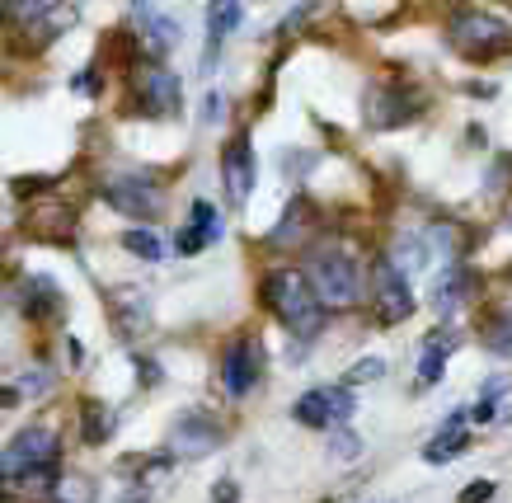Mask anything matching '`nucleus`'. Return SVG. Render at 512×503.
Wrapping results in <instances>:
<instances>
[{
	"label": "nucleus",
	"instance_id": "1",
	"mask_svg": "<svg viewBox=\"0 0 512 503\" xmlns=\"http://www.w3.org/2000/svg\"><path fill=\"white\" fill-rule=\"evenodd\" d=\"M264 301H268V311L278 315L292 334H301V339H311V334L325 330V306H320V297L311 292L306 273H296V268H273V273H268Z\"/></svg>",
	"mask_w": 512,
	"mask_h": 503
},
{
	"label": "nucleus",
	"instance_id": "2",
	"mask_svg": "<svg viewBox=\"0 0 512 503\" xmlns=\"http://www.w3.org/2000/svg\"><path fill=\"white\" fill-rule=\"evenodd\" d=\"M306 283L320 297V306L343 311V306H357V297H362V264L343 245H311V254H306Z\"/></svg>",
	"mask_w": 512,
	"mask_h": 503
},
{
	"label": "nucleus",
	"instance_id": "3",
	"mask_svg": "<svg viewBox=\"0 0 512 503\" xmlns=\"http://www.w3.org/2000/svg\"><path fill=\"white\" fill-rule=\"evenodd\" d=\"M447 43L466 57H503L512 52V29L489 10H456L447 19Z\"/></svg>",
	"mask_w": 512,
	"mask_h": 503
},
{
	"label": "nucleus",
	"instance_id": "4",
	"mask_svg": "<svg viewBox=\"0 0 512 503\" xmlns=\"http://www.w3.org/2000/svg\"><path fill=\"white\" fill-rule=\"evenodd\" d=\"M57 452H62L57 428H47V424L24 428V433H19V438L5 447V480L15 485L19 475H24V480H33V475L57 471Z\"/></svg>",
	"mask_w": 512,
	"mask_h": 503
},
{
	"label": "nucleus",
	"instance_id": "5",
	"mask_svg": "<svg viewBox=\"0 0 512 503\" xmlns=\"http://www.w3.org/2000/svg\"><path fill=\"white\" fill-rule=\"evenodd\" d=\"M132 95H137V109L146 118H170L184 104V90H179V76L165 71L160 62H146L132 71Z\"/></svg>",
	"mask_w": 512,
	"mask_h": 503
},
{
	"label": "nucleus",
	"instance_id": "6",
	"mask_svg": "<svg viewBox=\"0 0 512 503\" xmlns=\"http://www.w3.org/2000/svg\"><path fill=\"white\" fill-rule=\"evenodd\" d=\"M104 198H109L113 212H127L137 221L160 217V189L151 174H118V179L104 184Z\"/></svg>",
	"mask_w": 512,
	"mask_h": 503
},
{
	"label": "nucleus",
	"instance_id": "7",
	"mask_svg": "<svg viewBox=\"0 0 512 503\" xmlns=\"http://www.w3.org/2000/svg\"><path fill=\"white\" fill-rule=\"evenodd\" d=\"M221 179H226V198H231V207H245L249 193H254V179H259L249 132H240V137L226 142V151H221Z\"/></svg>",
	"mask_w": 512,
	"mask_h": 503
},
{
	"label": "nucleus",
	"instance_id": "8",
	"mask_svg": "<svg viewBox=\"0 0 512 503\" xmlns=\"http://www.w3.org/2000/svg\"><path fill=\"white\" fill-rule=\"evenodd\" d=\"M372 292H376V311H381V320L386 325H400V320H409L414 315V287L404 283V273L390 259H381L372 273Z\"/></svg>",
	"mask_w": 512,
	"mask_h": 503
},
{
	"label": "nucleus",
	"instance_id": "9",
	"mask_svg": "<svg viewBox=\"0 0 512 503\" xmlns=\"http://www.w3.org/2000/svg\"><path fill=\"white\" fill-rule=\"evenodd\" d=\"M212 447H221V428L212 414H198V409H188V414H179L170 428V452L184 456V461H198V456H207Z\"/></svg>",
	"mask_w": 512,
	"mask_h": 503
},
{
	"label": "nucleus",
	"instance_id": "10",
	"mask_svg": "<svg viewBox=\"0 0 512 503\" xmlns=\"http://www.w3.org/2000/svg\"><path fill=\"white\" fill-rule=\"evenodd\" d=\"M226 391L240 400V395H249L254 386H259V372H264V348H259V339L249 334V339H235L231 348H226Z\"/></svg>",
	"mask_w": 512,
	"mask_h": 503
},
{
	"label": "nucleus",
	"instance_id": "11",
	"mask_svg": "<svg viewBox=\"0 0 512 503\" xmlns=\"http://www.w3.org/2000/svg\"><path fill=\"white\" fill-rule=\"evenodd\" d=\"M24 226H29L33 240H71V231H76V212H71L62 198H38V203L24 212Z\"/></svg>",
	"mask_w": 512,
	"mask_h": 503
},
{
	"label": "nucleus",
	"instance_id": "12",
	"mask_svg": "<svg viewBox=\"0 0 512 503\" xmlns=\"http://www.w3.org/2000/svg\"><path fill=\"white\" fill-rule=\"evenodd\" d=\"M419 113V99L395 90V85H372V95H367V118L372 127H400L404 118H414Z\"/></svg>",
	"mask_w": 512,
	"mask_h": 503
},
{
	"label": "nucleus",
	"instance_id": "13",
	"mask_svg": "<svg viewBox=\"0 0 512 503\" xmlns=\"http://www.w3.org/2000/svg\"><path fill=\"white\" fill-rule=\"evenodd\" d=\"M221 240V212L207 198H198L193 203V217H188V226L179 231V240H174V250L179 254H198L207 250V245H217Z\"/></svg>",
	"mask_w": 512,
	"mask_h": 503
},
{
	"label": "nucleus",
	"instance_id": "14",
	"mask_svg": "<svg viewBox=\"0 0 512 503\" xmlns=\"http://www.w3.org/2000/svg\"><path fill=\"white\" fill-rule=\"evenodd\" d=\"M132 10H137V24H141V43H146V52H151V57H165V52L174 48V43H179V19H170V15H160L156 5H132Z\"/></svg>",
	"mask_w": 512,
	"mask_h": 503
},
{
	"label": "nucleus",
	"instance_id": "15",
	"mask_svg": "<svg viewBox=\"0 0 512 503\" xmlns=\"http://www.w3.org/2000/svg\"><path fill=\"white\" fill-rule=\"evenodd\" d=\"M19 306H24V315L29 320H43V315H57L66 306L62 287L52 283L47 273H29L24 283H19Z\"/></svg>",
	"mask_w": 512,
	"mask_h": 503
},
{
	"label": "nucleus",
	"instance_id": "16",
	"mask_svg": "<svg viewBox=\"0 0 512 503\" xmlns=\"http://www.w3.org/2000/svg\"><path fill=\"white\" fill-rule=\"evenodd\" d=\"M470 447V428H466V409H456L447 424H442V433H437L428 447H423V461L428 466H447L451 456H461Z\"/></svg>",
	"mask_w": 512,
	"mask_h": 503
},
{
	"label": "nucleus",
	"instance_id": "17",
	"mask_svg": "<svg viewBox=\"0 0 512 503\" xmlns=\"http://www.w3.org/2000/svg\"><path fill=\"white\" fill-rule=\"evenodd\" d=\"M292 419L301 428H334V405H329V386H315L292 405Z\"/></svg>",
	"mask_w": 512,
	"mask_h": 503
},
{
	"label": "nucleus",
	"instance_id": "18",
	"mask_svg": "<svg viewBox=\"0 0 512 503\" xmlns=\"http://www.w3.org/2000/svg\"><path fill=\"white\" fill-rule=\"evenodd\" d=\"M447 358H451V334H428L423 358H419V391H428V386H437V381H442Z\"/></svg>",
	"mask_w": 512,
	"mask_h": 503
},
{
	"label": "nucleus",
	"instance_id": "19",
	"mask_svg": "<svg viewBox=\"0 0 512 503\" xmlns=\"http://www.w3.org/2000/svg\"><path fill=\"white\" fill-rule=\"evenodd\" d=\"M311 226H315L311 203H306V198H292V207L282 212V221L273 226V236H268V240H273V245H296V240L306 236Z\"/></svg>",
	"mask_w": 512,
	"mask_h": 503
},
{
	"label": "nucleus",
	"instance_id": "20",
	"mask_svg": "<svg viewBox=\"0 0 512 503\" xmlns=\"http://www.w3.org/2000/svg\"><path fill=\"white\" fill-rule=\"evenodd\" d=\"M470 287V278H466V268H442L433 278V306L442 315H451L456 311V301H461V292Z\"/></svg>",
	"mask_w": 512,
	"mask_h": 503
},
{
	"label": "nucleus",
	"instance_id": "21",
	"mask_svg": "<svg viewBox=\"0 0 512 503\" xmlns=\"http://www.w3.org/2000/svg\"><path fill=\"white\" fill-rule=\"evenodd\" d=\"M80 419H85L80 438L90 442V447H99V442L113 438V409H109V405H99V400H85V405H80Z\"/></svg>",
	"mask_w": 512,
	"mask_h": 503
},
{
	"label": "nucleus",
	"instance_id": "22",
	"mask_svg": "<svg viewBox=\"0 0 512 503\" xmlns=\"http://www.w3.org/2000/svg\"><path fill=\"white\" fill-rule=\"evenodd\" d=\"M240 19H245V5H235V0H217V5H207V48H217Z\"/></svg>",
	"mask_w": 512,
	"mask_h": 503
},
{
	"label": "nucleus",
	"instance_id": "23",
	"mask_svg": "<svg viewBox=\"0 0 512 503\" xmlns=\"http://www.w3.org/2000/svg\"><path fill=\"white\" fill-rule=\"evenodd\" d=\"M123 250H127V254H137V259H146V264L165 259V245H160V240L151 236L146 226H132V231H127V236H123Z\"/></svg>",
	"mask_w": 512,
	"mask_h": 503
},
{
	"label": "nucleus",
	"instance_id": "24",
	"mask_svg": "<svg viewBox=\"0 0 512 503\" xmlns=\"http://www.w3.org/2000/svg\"><path fill=\"white\" fill-rule=\"evenodd\" d=\"M503 395H508V377H489V381H484V391H480V405L470 409V419H475V424H489Z\"/></svg>",
	"mask_w": 512,
	"mask_h": 503
},
{
	"label": "nucleus",
	"instance_id": "25",
	"mask_svg": "<svg viewBox=\"0 0 512 503\" xmlns=\"http://www.w3.org/2000/svg\"><path fill=\"white\" fill-rule=\"evenodd\" d=\"M386 377V362L381 358H362V362H353V372H348V381L343 386H357V381H381Z\"/></svg>",
	"mask_w": 512,
	"mask_h": 503
},
{
	"label": "nucleus",
	"instance_id": "26",
	"mask_svg": "<svg viewBox=\"0 0 512 503\" xmlns=\"http://www.w3.org/2000/svg\"><path fill=\"white\" fill-rule=\"evenodd\" d=\"M494 480H470V485L466 489H461V503H489V499H494Z\"/></svg>",
	"mask_w": 512,
	"mask_h": 503
},
{
	"label": "nucleus",
	"instance_id": "27",
	"mask_svg": "<svg viewBox=\"0 0 512 503\" xmlns=\"http://www.w3.org/2000/svg\"><path fill=\"white\" fill-rule=\"evenodd\" d=\"M329 452L343 461V456H357V452H362V442H357L348 428H339V433H334V442H329Z\"/></svg>",
	"mask_w": 512,
	"mask_h": 503
},
{
	"label": "nucleus",
	"instance_id": "28",
	"mask_svg": "<svg viewBox=\"0 0 512 503\" xmlns=\"http://www.w3.org/2000/svg\"><path fill=\"white\" fill-rule=\"evenodd\" d=\"M240 499V485H235V480H217V485H212V503H235Z\"/></svg>",
	"mask_w": 512,
	"mask_h": 503
},
{
	"label": "nucleus",
	"instance_id": "29",
	"mask_svg": "<svg viewBox=\"0 0 512 503\" xmlns=\"http://www.w3.org/2000/svg\"><path fill=\"white\" fill-rule=\"evenodd\" d=\"M19 391H24V395L47 391V372H24V377H19Z\"/></svg>",
	"mask_w": 512,
	"mask_h": 503
},
{
	"label": "nucleus",
	"instance_id": "30",
	"mask_svg": "<svg viewBox=\"0 0 512 503\" xmlns=\"http://www.w3.org/2000/svg\"><path fill=\"white\" fill-rule=\"evenodd\" d=\"M202 113H207V123H212V118L221 113V95H207V99H202Z\"/></svg>",
	"mask_w": 512,
	"mask_h": 503
},
{
	"label": "nucleus",
	"instance_id": "31",
	"mask_svg": "<svg viewBox=\"0 0 512 503\" xmlns=\"http://www.w3.org/2000/svg\"><path fill=\"white\" fill-rule=\"evenodd\" d=\"M43 503H71V499H62V494H57V499H43Z\"/></svg>",
	"mask_w": 512,
	"mask_h": 503
},
{
	"label": "nucleus",
	"instance_id": "32",
	"mask_svg": "<svg viewBox=\"0 0 512 503\" xmlns=\"http://www.w3.org/2000/svg\"><path fill=\"white\" fill-rule=\"evenodd\" d=\"M141 503H151V499H141Z\"/></svg>",
	"mask_w": 512,
	"mask_h": 503
}]
</instances>
